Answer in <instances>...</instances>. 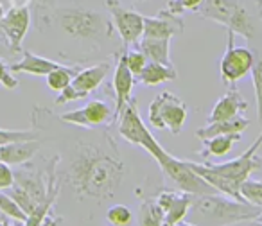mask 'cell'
I'll use <instances>...</instances> for the list:
<instances>
[{
  "mask_svg": "<svg viewBox=\"0 0 262 226\" xmlns=\"http://www.w3.org/2000/svg\"><path fill=\"white\" fill-rule=\"evenodd\" d=\"M41 226H63V219L51 212V214L45 217V221L41 222Z\"/></svg>",
  "mask_w": 262,
  "mask_h": 226,
  "instance_id": "obj_36",
  "label": "cell"
},
{
  "mask_svg": "<svg viewBox=\"0 0 262 226\" xmlns=\"http://www.w3.org/2000/svg\"><path fill=\"white\" fill-rule=\"evenodd\" d=\"M251 226H260V224H258L257 221H251Z\"/></svg>",
  "mask_w": 262,
  "mask_h": 226,
  "instance_id": "obj_43",
  "label": "cell"
},
{
  "mask_svg": "<svg viewBox=\"0 0 262 226\" xmlns=\"http://www.w3.org/2000/svg\"><path fill=\"white\" fill-rule=\"evenodd\" d=\"M15 183V171L11 165L0 162V190H8Z\"/></svg>",
  "mask_w": 262,
  "mask_h": 226,
  "instance_id": "obj_35",
  "label": "cell"
},
{
  "mask_svg": "<svg viewBox=\"0 0 262 226\" xmlns=\"http://www.w3.org/2000/svg\"><path fill=\"white\" fill-rule=\"evenodd\" d=\"M126 63H127V66H129L131 74L135 77H139L140 72H142L147 63H149V59H147V56L137 47V49H131V51L129 49L126 51Z\"/></svg>",
  "mask_w": 262,
  "mask_h": 226,
  "instance_id": "obj_31",
  "label": "cell"
},
{
  "mask_svg": "<svg viewBox=\"0 0 262 226\" xmlns=\"http://www.w3.org/2000/svg\"><path fill=\"white\" fill-rule=\"evenodd\" d=\"M40 149H41L40 139L4 144V146H0V162L18 167V165H24L27 162L34 160L36 154L40 153Z\"/></svg>",
  "mask_w": 262,
  "mask_h": 226,
  "instance_id": "obj_19",
  "label": "cell"
},
{
  "mask_svg": "<svg viewBox=\"0 0 262 226\" xmlns=\"http://www.w3.org/2000/svg\"><path fill=\"white\" fill-rule=\"evenodd\" d=\"M155 199L164 212V224L162 226H178L182 221H185L187 212L192 205L194 194L183 192V190L162 189L155 196Z\"/></svg>",
  "mask_w": 262,
  "mask_h": 226,
  "instance_id": "obj_16",
  "label": "cell"
},
{
  "mask_svg": "<svg viewBox=\"0 0 262 226\" xmlns=\"http://www.w3.org/2000/svg\"><path fill=\"white\" fill-rule=\"evenodd\" d=\"M257 2V8H258V13L262 15V0H255Z\"/></svg>",
  "mask_w": 262,
  "mask_h": 226,
  "instance_id": "obj_41",
  "label": "cell"
},
{
  "mask_svg": "<svg viewBox=\"0 0 262 226\" xmlns=\"http://www.w3.org/2000/svg\"><path fill=\"white\" fill-rule=\"evenodd\" d=\"M117 133L126 140L131 146H137L140 149H144L160 167L162 164L169 160L172 156L171 153L162 147V144L155 139V135L149 131L146 124H144L142 117H140L139 104H137V99L131 97V101L126 104V108L122 109L117 122Z\"/></svg>",
  "mask_w": 262,
  "mask_h": 226,
  "instance_id": "obj_5",
  "label": "cell"
},
{
  "mask_svg": "<svg viewBox=\"0 0 262 226\" xmlns=\"http://www.w3.org/2000/svg\"><path fill=\"white\" fill-rule=\"evenodd\" d=\"M164 224V212L157 203L155 196L146 197L139 207V226H162Z\"/></svg>",
  "mask_w": 262,
  "mask_h": 226,
  "instance_id": "obj_25",
  "label": "cell"
},
{
  "mask_svg": "<svg viewBox=\"0 0 262 226\" xmlns=\"http://www.w3.org/2000/svg\"><path fill=\"white\" fill-rule=\"evenodd\" d=\"M61 66L59 61L43 58V56L33 54V52L22 51V59L16 63H11L9 69L13 74H29V76H47L54 69Z\"/></svg>",
  "mask_w": 262,
  "mask_h": 226,
  "instance_id": "obj_20",
  "label": "cell"
},
{
  "mask_svg": "<svg viewBox=\"0 0 262 226\" xmlns=\"http://www.w3.org/2000/svg\"><path fill=\"white\" fill-rule=\"evenodd\" d=\"M160 171L167 178H171L174 182V185L178 187V190H183V192L194 194V196L217 192L207 179H203L196 171H192L189 167V164H187V160H183V158L171 156L165 164L160 165Z\"/></svg>",
  "mask_w": 262,
  "mask_h": 226,
  "instance_id": "obj_13",
  "label": "cell"
},
{
  "mask_svg": "<svg viewBox=\"0 0 262 226\" xmlns=\"http://www.w3.org/2000/svg\"><path fill=\"white\" fill-rule=\"evenodd\" d=\"M189 117V109L183 99L164 90L151 101L147 109V119L157 129H169L172 135H180Z\"/></svg>",
  "mask_w": 262,
  "mask_h": 226,
  "instance_id": "obj_8",
  "label": "cell"
},
{
  "mask_svg": "<svg viewBox=\"0 0 262 226\" xmlns=\"http://www.w3.org/2000/svg\"><path fill=\"white\" fill-rule=\"evenodd\" d=\"M106 9L115 31L122 40V49L127 51L129 47H137L144 34V16L135 9H127L119 4V0H106Z\"/></svg>",
  "mask_w": 262,
  "mask_h": 226,
  "instance_id": "obj_11",
  "label": "cell"
},
{
  "mask_svg": "<svg viewBox=\"0 0 262 226\" xmlns=\"http://www.w3.org/2000/svg\"><path fill=\"white\" fill-rule=\"evenodd\" d=\"M31 27V9L29 6L16 8L13 6L0 18V29L6 36V43L11 52H22V41Z\"/></svg>",
  "mask_w": 262,
  "mask_h": 226,
  "instance_id": "obj_14",
  "label": "cell"
},
{
  "mask_svg": "<svg viewBox=\"0 0 262 226\" xmlns=\"http://www.w3.org/2000/svg\"><path fill=\"white\" fill-rule=\"evenodd\" d=\"M77 70H79V66L74 65V66H58V69H54L51 74H47L45 76V81H47V86L51 88L52 92H61L65 90L67 86H70V83H72L74 76L77 74Z\"/></svg>",
  "mask_w": 262,
  "mask_h": 226,
  "instance_id": "obj_26",
  "label": "cell"
},
{
  "mask_svg": "<svg viewBox=\"0 0 262 226\" xmlns=\"http://www.w3.org/2000/svg\"><path fill=\"white\" fill-rule=\"evenodd\" d=\"M251 81H253L255 104H257V119L262 128V52H255V61L250 70Z\"/></svg>",
  "mask_w": 262,
  "mask_h": 226,
  "instance_id": "obj_28",
  "label": "cell"
},
{
  "mask_svg": "<svg viewBox=\"0 0 262 226\" xmlns=\"http://www.w3.org/2000/svg\"><path fill=\"white\" fill-rule=\"evenodd\" d=\"M250 126V121L243 115H237L232 119H225V121H217V122H210L205 128H200L196 131V137L205 142L208 139H214L219 135H243L244 129Z\"/></svg>",
  "mask_w": 262,
  "mask_h": 226,
  "instance_id": "obj_21",
  "label": "cell"
},
{
  "mask_svg": "<svg viewBox=\"0 0 262 226\" xmlns=\"http://www.w3.org/2000/svg\"><path fill=\"white\" fill-rule=\"evenodd\" d=\"M260 146H262V131H260V135L255 139V142L251 144V147H253V149H257V151H258V147H260Z\"/></svg>",
  "mask_w": 262,
  "mask_h": 226,
  "instance_id": "obj_38",
  "label": "cell"
},
{
  "mask_svg": "<svg viewBox=\"0 0 262 226\" xmlns=\"http://www.w3.org/2000/svg\"><path fill=\"white\" fill-rule=\"evenodd\" d=\"M230 226H251V221H243V222H235V224H230Z\"/></svg>",
  "mask_w": 262,
  "mask_h": 226,
  "instance_id": "obj_40",
  "label": "cell"
},
{
  "mask_svg": "<svg viewBox=\"0 0 262 226\" xmlns=\"http://www.w3.org/2000/svg\"><path fill=\"white\" fill-rule=\"evenodd\" d=\"M58 117L59 121L72 126H79V128H108V126L115 124V106H112L106 101H101V99H95V101L84 104L83 108L67 111L63 115H58Z\"/></svg>",
  "mask_w": 262,
  "mask_h": 226,
  "instance_id": "obj_12",
  "label": "cell"
},
{
  "mask_svg": "<svg viewBox=\"0 0 262 226\" xmlns=\"http://www.w3.org/2000/svg\"><path fill=\"white\" fill-rule=\"evenodd\" d=\"M201 2H203V0H171L169 6L165 8V11H169L171 15L182 16V13H185V11H196Z\"/></svg>",
  "mask_w": 262,
  "mask_h": 226,
  "instance_id": "obj_33",
  "label": "cell"
},
{
  "mask_svg": "<svg viewBox=\"0 0 262 226\" xmlns=\"http://www.w3.org/2000/svg\"><path fill=\"white\" fill-rule=\"evenodd\" d=\"M24 222H16V221H11V219L4 217V221L0 222V226H22Z\"/></svg>",
  "mask_w": 262,
  "mask_h": 226,
  "instance_id": "obj_37",
  "label": "cell"
},
{
  "mask_svg": "<svg viewBox=\"0 0 262 226\" xmlns=\"http://www.w3.org/2000/svg\"><path fill=\"white\" fill-rule=\"evenodd\" d=\"M56 24L69 38L77 41L102 43L113 36L115 27L102 13L95 9L79 8V6H65V8H43L38 11V27L43 29Z\"/></svg>",
  "mask_w": 262,
  "mask_h": 226,
  "instance_id": "obj_2",
  "label": "cell"
},
{
  "mask_svg": "<svg viewBox=\"0 0 262 226\" xmlns=\"http://www.w3.org/2000/svg\"><path fill=\"white\" fill-rule=\"evenodd\" d=\"M241 196H243L244 201L262 208V182L248 178L246 182L241 185Z\"/></svg>",
  "mask_w": 262,
  "mask_h": 226,
  "instance_id": "obj_30",
  "label": "cell"
},
{
  "mask_svg": "<svg viewBox=\"0 0 262 226\" xmlns=\"http://www.w3.org/2000/svg\"><path fill=\"white\" fill-rule=\"evenodd\" d=\"M0 84L4 88H8V90H15V88H18V79H16V76L11 72V69H9L8 65H6L2 59H0Z\"/></svg>",
  "mask_w": 262,
  "mask_h": 226,
  "instance_id": "obj_34",
  "label": "cell"
},
{
  "mask_svg": "<svg viewBox=\"0 0 262 226\" xmlns=\"http://www.w3.org/2000/svg\"><path fill=\"white\" fill-rule=\"evenodd\" d=\"M133 212L126 203H113L106 208L104 221L110 226H131L133 224Z\"/></svg>",
  "mask_w": 262,
  "mask_h": 226,
  "instance_id": "obj_27",
  "label": "cell"
},
{
  "mask_svg": "<svg viewBox=\"0 0 262 226\" xmlns=\"http://www.w3.org/2000/svg\"><path fill=\"white\" fill-rule=\"evenodd\" d=\"M233 40L235 34L226 31V51L219 61V74L226 86H233L237 81L250 74L255 61V52L246 47H237Z\"/></svg>",
  "mask_w": 262,
  "mask_h": 226,
  "instance_id": "obj_10",
  "label": "cell"
},
{
  "mask_svg": "<svg viewBox=\"0 0 262 226\" xmlns=\"http://www.w3.org/2000/svg\"><path fill=\"white\" fill-rule=\"evenodd\" d=\"M194 13L203 20L221 24L226 31L246 40L255 36V22L241 0H203Z\"/></svg>",
  "mask_w": 262,
  "mask_h": 226,
  "instance_id": "obj_6",
  "label": "cell"
},
{
  "mask_svg": "<svg viewBox=\"0 0 262 226\" xmlns=\"http://www.w3.org/2000/svg\"><path fill=\"white\" fill-rule=\"evenodd\" d=\"M0 212H2L4 217L11 219V221H16V222L27 221V214L22 210V207H20L8 192H4V190H0Z\"/></svg>",
  "mask_w": 262,
  "mask_h": 226,
  "instance_id": "obj_29",
  "label": "cell"
},
{
  "mask_svg": "<svg viewBox=\"0 0 262 226\" xmlns=\"http://www.w3.org/2000/svg\"><path fill=\"white\" fill-rule=\"evenodd\" d=\"M189 167L196 171L203 179H207L217 192L225 194L233 199L244 201L241 196V185L250 178L251 172L262 169V158L257 154V149L248 147L241 156L233 158L225 164H212L208 160L189 162Z\"/></svg>",
  "mask_w": 262,
  "mask_h": 226,
  "instance_id": "obj_4",
  "label": "cell"
},
{
  "mask_svg": "<svg viewBox=\"0 0 262 226\" xmlns=\"http://www.w3.org/2000/svg\"><path fill=\"white\" fill-rule=\"evenodd\" d=\"M248 109V101L241 95V92L237 90V86H230L226 90V94L219 99L217 102L212 108L210 115L207 117V122H217V121H225V119H232L241 115L243 111Z\"/></svg>",
  "mask_w": 262,
  "mask_h": 226,
  "instance_id": "obj_18",
  "label": "cell"
},
{
  "mask_svg": "<svg viewBox=\"0 0 262 226\" xmlns=\"http://www.w3.org/2000/svg\"><path fill=\"white\" fill-rule=\"evenodd\" d=\"M262 208L228 197L221 192L194 196L185 221L196 226H230L243 221H255Z\"/></svg>",
  "mask_w": 262,
  "mask_h": 226,
  "instance_id": "obj_3",
  "label": "cell"
},
{
  "mask_svg": "<svg viewBox=\"0 0 262 226\" xmlns=\"http://www.w3.org/2000/svg\"><path fill=\"white\" fill-rule=\"evenodd\" d=\"M110 69H112V63L110 61H101L92 66L79 69L76 76H74L70 86H67L65 90L59 92L54 102L58 106H63V104H69V102L86 99L88 95L94 94V92L101 86L102 81H104L106 76L110 74Z\"/></svg>",
  "mask_w": 262,
  "mask_h": 226,
  "instance_id": "obj_9",
  "label": "cell"
},
{
  "mask_svg": "<svg viewBox=\"0 0 262 226\" xmlns=\"http://www.w3.org/2000/svg\"><path fill=\"white\" fill-rule=\"evenodd\" d=\"M13 6H16V8H22V6H29V0H11Z\"/></svg>",
  "mask_w": 262,
  "mask_h": 226,
  "instance_id": "obj_39",
  "label": "cell"
},
{
  "mask_svg": "<svg viewBox=\"0 0 262 226\" xmlns=\"http://www.w3.org/2000/svg\"><path fill=\"white\" fill-rule=\"evenodd\" d=\"M185 31V22L182 16L171 15L162 9L157 16H144V38H165L172 40V36L182 34Z\"/></svg>",
  "mask_w": 262,
  "mask_h": 226,
  "instance_id": "obj_17",
  "label": "cell"
},
{
  "mask_svg": "<svg viewBox=\"0 0 262 226\" xmlns=\"http://www.w3.org/2000/svg\"><path fill=\"white\" fill-rule=\"evenodd\" d=\"M178 226H196V224H192V222H189V221H182Z\"/></svg>",
  "mask_w": 262,
  "mask_h": 226,
  "instance_id": "obj_42",
  "label": "cell"
},
{
  "mask_svg": "<svg viewBox=\"0 0 262 226\" xmlns=\"http://www.w3.org/2000/svg\"><path fill=\"white\" fill-rule=\"evenodd\" d=\"M176 77H178V72H176L174 65L167 66L157 61H149L137 79L147 86H158V84L167 83V81H174Z\"/></svg>",
  "mask_w": 262,
  "mask_h": 226,
  "instance_id": "obj_23",
  "label": "cell"
},
{
  "mask_svg": "<svg viewBox=\"0 0 262 226\" xmlns=\"http://www.w3.org/2000/svg\"><path fill=\"white\" fill-rule=\"evenodd\" d=\"M135 79L137 77L131 74L129 66L126 63V51L120 49L115 54V70H113V81H112L113 94H115V124L119 121L122 109L131 101L133 88H135Z\"/></svg>",
  "mask_w": 262,
  "mask_h": 226,
  "instance_id": "obj_15",
  "label": "cell"
},
{
  "mask_svg": "<svg viewBox=\"0 0 262 226\" xmlns=\"http://www.w3.org/2000/svg\"><path fill=\"white\" fill-rule=\"evenodd\" d=\"M31 122L38 139L56 146L54 214L63 219V226H94L106 208L124 196L146 199L162 190L131 174V162L102 128L67 124L43 106H34Z\"/></svg>",
  "mask_w": 262,
  "mask_h": 226,
  "instance_id": "obj_1",
  "label": "cell"
},
{
  "mask_svg": "<svg viewBox=\"0 0 262 226\" xmlns=\"http://www.w3.org/2000/svg\"><path fill=\"white\" fill-rule=\"evenodd\" d=\"M8 194L22 207L29 217L31 212L47 197V172L45 164H34L33 160L15 169V183L8 189Z\"/></svg>",
  "mask_w": 262,
  "mask_h": 226,
  "instance_id": "obj_7",
  "label": "cell"
},
{
  "mask_svg": "<svg viewBox=\"0 0 262 226\" xmlns=\"http://www.w3.org/2000/svg\"><path fill=\"white\" fill-rule=\"evenodd\" d=\"M241 139H243V135H219L214 137V139H208L205 140V149H201L198 154L203 156L205 160L208 156H225L233 149V146Z\"/></svg>",
  "mask_w": 262,
  "mask_h": 226,
  "instance_id": "obj_24",
  "label": "cell"
},
{
  "mask_svg": "<svg viewBox=\"0 0 262 226\" xmlns=\"http://www.w3.org/2000/svg\"><path fill=\"white\" fill-rule=\"evenodd\" d=\"M2 221H4V217H2V215H0V222H2Z\"/></svg>",
  "mask_w": 262,
  "mask_h": 226,
  "instance_id": "obj_44",
  "label": "cell"
},
{
  "mask_svg": "<svg viewBox=\"0 0 262 226\" xmlns=\"http://www.w3.org/2000/svg\"><path fill=\"white\" fill-rule=\"evenodd\" d=\"M137 47L147 56L149 61H157L162 65L171 66V40L165 38H140Z\"/></svg>",
  "mask_w": 262,
  "mask_h": 226,
  "instance_id": "obj_22",
  "label": "cell"
},
{
  "mask_svg": "<svg viewBox=\"0 0 262 226\" xmlns=\"http://www.w3.org/2000/svg\"><path fill=\"white\" fill-rule=\"evenodd\" d=\"M38 139L36 131H27V129H0V146L11 142H22V140H34Z\"/></svg>",
  "mask_w": 262,
  "mask_h": 226,
  "instance_id": "obj_32",
  "label": "cell"
}]
</instances>
